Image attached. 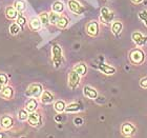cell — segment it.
Segmentation results:
<instances>
[{"label":"cell","mask_w":147,"mask_h":138,"mask_svg":"<svg viewBox=\"0 0 147 138\" xmlns=\"http://www.w3.org/2000/svg\"><path fill=\"white\" fill-rule=\"evenodd\" d=\"M145 53L140 48H135L129 52V60L134 65H141L145 61Z\"/></svg>","instance_id":"6da1fadb"},{"label":"cell","mask_w":147,"mask_h":138,"mask_svg":"<svg viewBox=\"0 0 147 138\" xmlns=\"http://www.w3.org/2000/svg\"><path fill=\"white\" fill-rule=\"evenodd\" d=\"M52 60L56 69L60 68L63 62V51L58 43H54L52 46Z\"/></svg>","instance_id":"7a4b0ae2"},{"label":"cell","mask_w":147,"mask_h":138,"mask_svg":"<svg viewBox=\"0 0 147 138\" xmlns=\"http://www.w3.org/2000/svg\"><path fill=\"white\" fill-rule=\"evenodd\" d=\"M26 121L33 128H40L43 124L42 113L38 110L35 111V112H32V113L28 114V118Z\"/></svg>","instance_id":"3957f363"},{"label":"cell","mask_w":147,"mask_h":138,"mask_svg":"<svg viewBox=\"0 0 147 138\" xmlns=\"http://www.w3.org/2000/svg\"><path fill=\"white\" fill-rule=\"evenodd\" d=\"M44 91L43 90V86L39 82H34L31 83L30 86H28V89L25 91V95L28 97H35V98H38L41 96L42 92Z\"/></svg>","instance_id":"277c9868"},{"label":"cell","mask_w":147,"mask_h":138,"mask_svg":"<svg viewBox=\"0 0 147 138\" xmlns=\"http://www.w3.org/2000/svg\"><path fill=\"white\" fill-rule=\"evenodd\" d=\"M15 126V120L11 114H3L0 116V128L2 131H9Z\"/></svg>","instance_id":"5b68a950"},{"label":"cell","mask_w":147,"mask_h":138,"mask_svg":"<svg viewBox=\"0 0 147 138\" xmlns=\"http://www.w3.org/2000/svg\"><path fill=\"white\" fill-rule=\"evenodd\" d=\"M81 78H82V77L80 76L76 71L71 70V72L68 73V77H67L68 88H69L71 90L78 89V86H79L80 83H81Z\"/></svg>","instance_id":"8992f818"},{"label":"cell","mask_w":147,"mask_h":138,"mask_svg":"<svg viewBox=\"0 0 147 138\" xmlns=\"http://www.w3.org/2000/svg\"><path fill=\"white\" fill-rule=\"evenodd\" d=\"M86 34L90 37H97L100 34V23L97 20H90L85 25Z\"/></svg>","instance_id":"52a82bcc"},{"label":"cell","mask_w":147,"mask_h":138,"mask_svg":"<svg viewBox=\"0 0 147 138\" xmlns=\"http://www.w3.org/2000/svg\"><path fill=\"white\" fill-rule=\"evenodd\" d=\"M67 6H68V10H69L71 13H74L75 15L80 16V15H82V14H84V12H85L84 6H83L79 1H77V0H68Z\"/></svg>","instance_id":"ba28073f"},{"label":"cell","mask_w":147,"mask_h":138,"mask_svg":"<svg viewBox=\"0 0 147 138\" xmlns=\"http://www.w3.org/2000/svg\"><path fill=\"white\" fill-rule=\"evenodd\" d=\"M113 17H115V14L108 7H102L101 11H100V21L103 24H109V23H111Z\"/></svg>","instance_id":"9c48e42d"},{"label":"cell","mask_w":147,"mask_h":138,"mask_svg":"<svg viewBox=\"0 0 147 138\" xmlns=\"http://www.w3.org/2000/svg\"><path fill=\"white\" fill-rule=\"evenodd\" d=\"M121 133L125 137H132L136 133V126L131 122H124L121 126Z\"/></svg>","instance_id":"30bf717a"},{"label":"cell","mask_w":147,"mask_h":138,"mask_svg":"<svg viewBox=\"0 0 147 138\" xmlns=\"http://www.w3.org/2000/svg\"><path fill=\"white\" fill-rule=\"evenodd\" d=\"M0 96H1L3 99H5V100H11V99H13L14 96H15V89H14V86H11V84H7V86H3L2 89L0 90Z\"/></svg>","instance_id":"8fae6325"},{"label":"cell","mask_w":147,"mask_h":138,"mask_svg":"<svg viewBox=\"0 0 147 138\" xmlns=\"http://www.w3.org/2000/svg\"><path fill=\"white\" fill-rule=\"evenodd\" d=\"M131 40L137 46H142L147 42V37L144 36V34L141 33V32L136 31V32H132Z\"/></svg>","instance_id":"7c38bea8"},{"label":"cell","mask_w":147,"mask_h":138,"mask_svg":"<svg viewBox=\"0 0 147 138\" xmlns=\"http://www.w3.org/2000/svg\"><path fill=\"white\" fill-rule=\"evenodd\" d=\"M38 107H39V100H38V98H35V97H30L24 104V109L28 111V113L37 111Z\"/></svg>","instance_id":"4fadbf2b"},{"label":"cell","mask_w":147,"mask_h":138,"mask_svg":"<svg viewBox=\"0 0 147 138\" xmlns=\"http://www.w3.org/2000/svg\"><path fill=\"white\" fill-rule=\"evenodd\" d=\"M39 101L43 104H49L55 101V95L49 90H44L39 97Z\"/></svg>","instance_id":"5bb4252c"},{"label":"cell","mask_w":147,"mask_h":138,"mask_svg":"<svg viewBox=\"0 0 147 138\" xmlns=\"http://www.w3.org/2000/svg\"><path fill=\"white\" fill-rule=\"evenodd\" d=\"M83 95L85 96L86 98H89L94 100V99L98 98L99 93L95 88H92V86H85L83 88Z\"/></svg>","instance_id":"9a60e30c"},{"label":"cell","mask_w":147,"mask_h":138,"mask_svg":"<svg viewBox=\"0 0 147 138\" xmlns=\"http://www.w3.org/2000/svg\"><path fill=\"white\" fill-rule=\"evenodd\" d=\"M28 29L33 32H39L41 29H42V22L40 21L39 17H34V18H32L28 23Z\"/></svg>","instance_id":"2e32d148"},{"label":"cell","mask_w":147,"mask_h":138,"mask_svg":"<svg viewBox=\"0 0 147 138\" xmlns=\"http://www.w3.org/2000/svg\"><path fill=\"white\" fill-rule=\"evenodd\" d=\"M4 14H5V17L11 21H15L17 16H18V11L15 9L14 5H9L6 6L5 10H4Z\"/></svg>","instance_id":"e0dca14e"},{"label":"cell","mask_w":147,"mask_h":138,"mask_svg":"<svg viewBox=\"0 0 147 138\" xmlns=\"http://www.w3.org/2000/svg\"><path fill=\"white\" fill-rule=\"evenodd\" d=\"M98 69L101 73L105 74V75H113V74L116 73V69L113 68V67H110L107 63H104V62L99 63Z\"/></svg>","instance_id":"ac0fdd59"},{"label":"cell","mask_w":147,"mask_h":138,"mask_svg":"<svg viewBox=\"0 0 147 138\" xmlns=\"http://www.w3.org/2000/svg\"><path fill=\"white\" fill-rule=\"evenodd\" d=\"M82 110H83V107L81 103H79V102H71V103L66 105L65 112L66 113H78V112H80V111Z\"/></svg>","instance_id":"d6986e66"},{"label":"cell","mask_w":147,"mask_h":138,"mask_svg":"<svg viewBox=\"0 0 147 138\" xmlns=\"http://www.w3.org/2000/svg\"><path fill=\"white\" fill-rule=\"evenodd\" d=\"M73 70L76 71L81 77H83L87 74V65L84 62H78V63H76V65H74Z\"/></svg>","instance_id":"ffe728a7"},{"label":"cell","mask_w":147,"mask_h":138,"mask_svg":"<svg viewBox=\"0 0 147 138\" xmlns=\"http://www.w3.org/2000/svg\"><path fill=\"white\" fill-rule=\"evenodd\" d=\"M68 25H69V19L65 15H62L61 14L58 22L56 23V27H57L59 30H65V29H67Z\"/></svg>","instance_id":"44dd1931"},{"label":"cell","mask_w":147,"mask_h":138,"mask_svg":"<svg viewBox=\"0 0 147 138\" xmlns=\"http://www.w3.org/2000/svg\"><path fill=\"white\" fill-rule=\"evenodd\" d=\"M66 105H67V104H66V102H65L64 100L59 99V100L54 101V110H55L58 114H62L63 112H65Z\"/></svg>","instance_id":"7402d4cb"},{"label":"cell","mask_w":147,"mask_h":138,"mask_svg":"<svg viewBox=\"0 0 147 138\" xmlns=\"http://www.w3.org/2000/svg\"><path fill=\"white\" fill-rule=\"evenodd\" d=\"M13 5L15 6V9L18 11V13H24L26 11V9H28L26 2L24 0H15Z\"/></svg>","instance_id":"603a6c76"},{"label":"cell","mask_w":147,"mask_h":138,"mask_svg":"<svg viewBox=\"0 0 147 138\" xmlns=\"http://www.w3.org/2000/svg\"><path fill=\"white\" fill-rule=\"evenodd\" d=\"M111 33L113 35H119L123 31V23L121 21H113L111 23Z\"/></svg>","instance_id":"cb8c5ba5"},{"label":"cell","mask_w":147,"mask_h":138,"mask_svg":"<svg viewBox=\"0 0 147 138\" xmlns=\"http://www.w3.org/2000/svg\"><path fill=\"white\" fill-rule=\"evenodd\" d=\"M65 10V5L64 3L62 2V1H55V2L53 3L52 5V11L53 12H56L58 13V14H62V13L64 12Z\"/></svg>","instance_id":"d4e9b609"},{"label":"cell","mask_w":147,"mask_h":138,"mask_svg":"<svg viewBox=\"0 0 147 138\" xmlns=\"http://www.w3.org/2000/svg\"><path fill=\"white\" fill-rule=\"evenodd\" d=\"M21 27L18 24V23H16V22H13V23H11V25H9V34L12 35V36H16V35H18L20 32H21Z\"/></svg>","instance_id":"484cf974"},{"label":"cell","mask_w":147,"mask_h":138,"mask_svg":"<svg viewBox=\"0 0 147 138\" xmlns=\"http://www.w3.org/2000/svg\"><path fill=\"white\" fill-rule=\"evenodd\" d=\"M38 17H39L40 21L42 22L43 27H49V12L40 13Z\"/></svg>","instance_id":"4316f807"},{"label":"cell","mask_w":147,"mask_h":138,"mask_svg":"<svg viewBox=\"0 0 147 138\" xmlns=\"http://www.w3.org/2000/svg\"><path fill=\"white\" fill-rule=\"evenodd\" d=\"M61 14H58L56 12H51L49 13V24L51 25H56V23L58 22L59 18H60Z\"/></svg>","instance_id":"83f0119b"},{"label":"cell","mask_w":147,"mask_h":138,"mask_svg":"<svg viewBox=\"0 0 147 138\" xmlns=\"http://www.w3.org/2000/svg\"><path fill=\"white\" fill-rule=\"evenodd\" d=\"M16 23H18L21 28H24L25 25H26V23H28V21H26V18H25V16L23 15V13H19L18 16H17V18H16L15 20Z\"/></svg>","instance_id":"f1b7e54d"},{"label":"cell","mask_w":147,"mask_h":138,"mask_svg":"<svg viewBox=\"0 0 147 138\" xmlns=\"http://www.w3.org/2000/svg\"><path fill=\"white\" fill-rule=\"evenodd\" d=\"M28 112L26 110H25L24 107L23 109H21V110L18 111V114H17V117H18V119L20 120V121H26L28 118Z\"/></svg>","instance_id":"f546056e"},{"label":"cell","mask_w":147,"mask_h":138,"mask_svg":"<svg viewBox=\"0 0 147 138\" xmlns=\"http://www.w3.org/2000/svg\"><path fill=\"white\" fill-rule=\"evenodd\" d=\"M7 84H9V76L5 73L0 72V90Z\"/></svg>","instance_id":"4dcf8cb0"},{"label":"cell","mask_w":147,"mask_h":138,"mask_svg":"<svg viewBox=\"0 0 147 138\" xmlns=\"http://www.w3.org/2000/svg\"><path fill=\"white\" fill-rule=\"evenodd\" d=\"M139 18L141 19L143 24L147 28V10H142L141 12L139 13Z\"/></svg>","instance_id":"1f68e13d"},{"label":"cell","mask_w":147,"mask_h":138,"mask_svg":"<svg viewBox=\"0 0 147 138\" xmlns=\"http://www.w3.org/2000/svg\"><path fill=\"white\" fill-rule=\"evenodd\" d=\"M140 86H141L142 89L147 90V76L143 77V78L140 80Z\"/></svg>","instance_id":"d6a6232c"},{"label":"cell","mask_w":147,"mask_h":138,"mask_svg":"<svg viewBox=\"0 0 147 138\" xmlns=\"http://www.w3.org/2000/svg\"><path fill=\"white\" fill-rule=\"evenodd\" d=\"M74 123H75V126H80L83 124V119L81 117H75L74 118Z\"/></svg>","instance_id":"836d02e7"},{"label":"cell","mask_w":147,"mask_h":138,"mask_svg":"<svg viewBox=\"0 0 147 138\" xmlns=\"http://www.w3.org/2000/svg\"><path fill=\"white\" fill-rule=\"evenodd\" d=\"M134 4H141L142 2H144V0H130Z\"/></svg>","instance_id":"e575fe53"},{"label":"cell","mask_w":147,"mask_h":138,"mask_svg":"<svg viewBox=\"0 0 147 138\" xmlns=\"http://www.w3.org/2000/svg\"><path fill=\"white\" fill-rule=\"evenodd\" d=\"M6 134H4V132H0V137H5Z\"/></svg>","instance_id":"d590c367"}]
</instances>
